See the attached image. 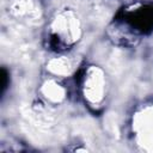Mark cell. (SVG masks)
Listing matches in <instances>:
<instances>
[{"instance_id":"obj_3","label":"cell","mask_w":153,"mask_h":153,"mask_svg":"<svg viewBox=\"0 0 153 153\" xmlns=\"http://www.w3.org/2000/svg\"><path fill=\"white\" fill-rule=\"evenodd\" d=\"M50 44H51V47H53L54 49L60 48V47H61V44H60V38H59L56 35H53V36H51V39H50Z\"/></svg>"},{"instance_id":"obj_2","label":"cell","mask_w":153,"mask_h":153,"mask_svg":"<svg viewBox=\"0 0 153 153\" xmlns=\"http://www.w3.org/2000/svg\"><path fill=\"white\" fill-rule=\"evenodd\" d=\"M0 79H1V94L5 92V90H6V87H7V85H8V73H7V71L5 69V68H1V76H0Z\"/></svg>"},{"instance_id":"obj_4","label":"cell","mask_w":153,"mask_h":153,"mask_svg":"<svg viewBox=\"0 0 153 153\" xmlns=\"http://www.w3.org/2000/svg\"><path fill=\"white\" fill-rule=\"evenodd\" d=\"M82 75H84V69H79V71L75 73L74 79H75V82H76V84H80V82H81V80H82Z\"/></svg>"},{"instance_id":"obj_1","label":"cell","mask_w":153,"mask_h":153,"mask_svg":"<svg viewBox=\"0 0 153 153\" xmlns=\"http://www.w3.org/2000/svg\"><path fill=\"white\" fill-rule=\"evenodd\" d=\"M127 22L143 33L151 32L153 30V6H145L135 13H130L127 17Z\"/></svg>"}]
</instances>
